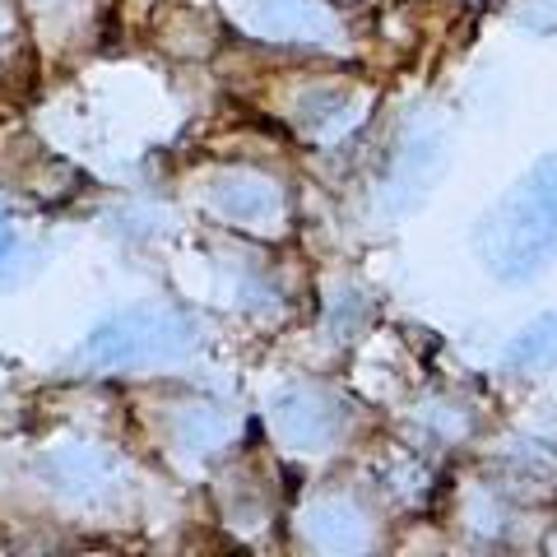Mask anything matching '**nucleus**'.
<instances>
[{
    "mask_svg": "<svg viewBox=\"0 0 557 557\" xmlns=\"http://www.w3.org/2000/svg\"><path fill=\"white\" fill-rule=\"evenodd\" d=\"M483 260L497 278H530L557 251V153L539 159L483 223Z\"/></svg>",
    "mask_w": 557,
    "mask_h": 557,
    "instance_id": "f257e3e1",
    "label": "nucleus"
},
{
    "mask_svg": "<svg viewBox=\"0 0 557 557\" xmlns=\"http://www.w3.org/2000/svg\"><path fill=\"white\" fill-rule=\"evenodd\" d=\"M196 325L177 311H121L108 325H98L89 344L79 348V362L89 368H145V362H172L190 354Z\"/></svg>",
    "mask_w": 557,
    "mask_h": 557,
    "instance_id": "f03ea898",
    "label": "nucleus"
},
{
    "mask_svg": "<svg viewBox=\"0 0 557 557\" xmlns=\"http://www.w3.org/2000/svg\"><path fill=\"white\" fill-rule=\"evenodd\" d=\"M335 428H339V409L317 391H302V395H293L278 405V432L307 450H321L330 437H335Z\"/></svg>",
    "mask_w": 557,
    "mask_h": 557,
    "instance_id": "7ed1b4c3",
    "label": "nucleus"
},
{
    "mask_svg": "<svg viewBox=\"0 0 557 557\" xmlns=\"http://www.w3.org/2000/svg\"><path fill=\"white\" fill-rule=\"evenodd\" d=\"M214 209H223L237 223H274L278 209H284V196L265 177H228L214 190Z\"/></svg>",
    "mask_w": 557,
    "mask_h": 557,
    "instance_id": "20e7f679",
    "label": "nucleus"
},
{
    "mask_svg": "<svg viewBox=\"0 0 557 557\" xmlns=\"http://www.w3.org/2000/svg\"><path fill=\"white\" fill-rule=\"evenodd\" d=\"M256 24L278 38H325L335 28L317 0H265V10H256Z\"/></svg>",
    "mask_w": 557,
    "mask_h": 557,
    "instance_id": "39448f33",
    "label": "nucleus"
},
{
    "mask_svg": "<svg viewBox=\"0 0 557 557\" xmlns=\"http://www.w3.org/2000/svg\"><path fill=\"white\" fill-rule=\"evenodd\" d=\"M511 372H548L557 368V317H544L534 321L530 330H520V335L507 344V354H502Z\"/></svg>",
    "mask_w": 557,
    "mask_h": 557,
    "instance_id": "423d86ee",
    "label": "nucleus"
},
{
    "mask_svg": "<svg viewBox=\"0 0 557 557\" xmlns=\"http://www.w3.org/2000/svg\"><path fill=\"white\" fill-rule=\"evenodd\" d=\"M520 20L539 33H557V0H534V10H525Z\"/></svg>",
    "mask_w": 557,
    "mask_h": 557,
    "instance_id": "0eeeda50",
    "label": "nucleus"
},
{
    "mask_svg": "<svg viewBox=\"0 0 557 557\" xmlns=\"http://www.w3.org/2000/svg\"><path fill=\"white\" fill-rule=\"evenodd\" d=\"M10 247H14V233H10V219H5V209H0V260L10 256Z\"/></svg>",
    "mask_w": 557,
    "mask_h": 557,
    "instance_id": "6e6552de",
    "label": "nucleus"
}]
</instances>
